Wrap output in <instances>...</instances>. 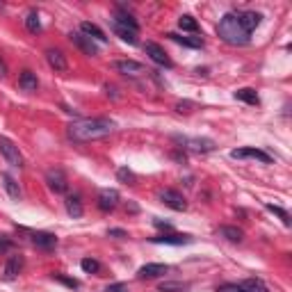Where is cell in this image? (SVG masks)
<instances>
[{"label": "cell", "instance_id": "obj_1", "mask_svg": "<svg viewBox=\"0 0 292 292\" xmlns=\"http://www.w3.org/2000/svg\"><path fill=\"white\" fill-rule=\"evenodd\" d=\"M114 130V121L110 119H78L68 123L66 135L73 141H94L100 137H107Z\"/></svg>", "mask_w": 292, "mask_h": 292}, {"label": "cell", "instance_id": "obj_2", "mask_svg": "<svg viewBox=\"0 0 292 292\" xmlns=\"http://www.w3.org/2000/svg\"><path fill=\"white\" fill-rule=\"evenodd\" d=\"M217 34L222 36V41H226V44H231V46H246L251 41L249 32L242 27L237 14H233V12L222 16V21H219V25H217Z\"/></svg>", "mask_w": 292, "mask_h": 292}, {"label": "cell", "instance_id": "obj_3", "mask_svg": "<svg viewBox=\"0 0 292 292\" xmlns=\"http://www.w3.org/2000/svg\"><path fill=\"white\" fill-rule=\"evenodd\" d=\"M173 141L180 144V149H190V151H194V153H210V151H214V141L205 139V137H180V135H173Z\"/></svg>", "mask_w": 292, "mask_h": 292}, {"label": "cell", "instance_id": "obj_4", "mask_svg": "<svg viewBox=\"0 0 292 292\" xmlns=\"http://www.w3.org/2000/svg\"><path fill=\"white\" fill-rule=\"evenodd\" d=\"M112 66H114V71H119L121 76H130V78H139V76L151 73L144 64L135 62V59H119V62H114Z\"/></svg>", "mask_w": 292, "mask_h": 292}, {"label": "cell", "instance_id": "obj_5", "mask_svg": "<svg viewBox=\"0 0 292 292\" xmlns=\"http://www.w3.org/2000/svg\"><path fill=\"white\" fill-rule=\"evenodd\" d=\"M144 53L149 55V57L153 59L155 64H160V66H164V68H171V66H173L171 57H169V55L164 53L162 46H158L155 41H146V44H144Z\"/></svg>", "mask_w": 292, "mask_h": 292}, {"label": "cell", "instance_id": "obj_6", "mask_svg": "<svg viewBox=\"0 0 292 292\" xmlns=\"http://www.w3.org/2000/svg\"><path fill=\"white\" fill-rule=\"evenodd\" d=\"M0 153L5 155V160H7L12 167H23V155L18 153V146H14L12 139H7V137H0Z\"/></svg>", "mask_w": 292, "mask_h": 292}, {"label": "cell", "instance_id": "obj_7", "mask_svg": "<svg viewBox=\"0 0 292 292\" xmlns=\"http://www.w3.org/2000/svg\"><path fill=\"white\" fill-rule=\"evenodd\" d=\"M68 39H71V44L76 46V48H80L82 53L89 55V57H96V55H98V46H96V41L89 39V36H85L82 32H71Z\"/></svg>", "mask_w": 292, "mask_h": 292}, {"label": "cell", "instance_id": "obj_8", "mask_svg": "<svg viewBox=\"0 0 292 292\" xmlns=\"http://www.w3.org/2000/svg\"><path fill=\"white\" fill-rule=\"evenodd\" d=\"M160 201H162L164 205H169L171 210H176V212L187 210L185 196H182L180 192H176V190H162V192H160Z\"/></svg>", "mask_w": 292, "mask_h": 292}, {"label": "cell", "instance_id": "obj_9", "mask_svg": "<svg viewBox=\"0 0 292 292\" xmlns=\"http://www.w3.org/2000/svg\"><path fill=\"white\" fill-rule=\"evenodd\" d=\"M46 182H48V187L55 194H64V192L68 190L66 176H64L62 169H48V171H46Z\"/></svg>", "mask_w": 292, "mask_h": 292}, {"label": "cell", "instance_id": "obj_10", "mask_svg": "<svg viewBox=\"0 0 292 292\" xmlns=\"http://www.w3.org/2000/svg\"><path fill=\"white\" fill-rule=\"evenodd\" d=\"M119 201H121V196H119L117 190H100L96 205H98V210H103V212H112L119 205Z\"/></svg>", "mask_w": 292, "mask_h": 292}, {"label": "cell", "instance_id": "obj_11", "mask_svg": "<svg viewBox=\"0 0 292 292\" xmlns=\"http://www.w3.org/2000/svg\"><path fill=\"white\" fill-rule=\"evenodd\" d=\"M23 265H25V258H23L21 253L9 256V260L5 263V269H3V278H5V281H14V278L21 274Z\"/></svg>", "mask_w": 292, "mask_h": 292}, {"label": "cell", "instance_id": "obj_12", "mask_svg": "<svg viewBox=\"0 0 292 292\" xmlns=\"http://www.w3.org/2000/svg\"><path fill=\"white\" fill-rule=\"evenodd\" d=\"M231 158H233V160L251 158V160H258V162H263V164H269V162H272V158H269L265 151H260V149H235V151H231Z\"/></svg>", "mask_w": 292, "mask_h": 292}, {"label": "cell", "instance_id": "obj_13", "mask_svg": "<svg viewBox=\"0 0 292 292\" xmlns=\"http://www.w3.org/2000/svg\"><path fill=\"white\" fill-rule=\"evenodd\" d=\"M151 242H155V244H173V246H180V244H190V242H194V237L180 235V233H162V235L151 237Z\"/></svg>", "mask_w": 292, "mask_h": 292}, {"label": "cell", "instance_id": "obj_14", "mask_svg": "<svg viewBox=\"0 0 292 292\" xmlns=\"http://www.w3.org/2000/svg\"><path fill=\"white\" fill-rule=\"evenodd\" d=\"M32 237V244L36 246V249H44V251H50L57 246V237L53 235V233H46V231H36V233H30Z\"/></svg>", "mask_w": 292, "mask_h": 292}, {"label": "cell", "instance_id": "obj_15", "mask_svg": "<svg viewBox=\"0 0 292 292\" xmlns=\"http://www.w3.org/2000/svg\"><path fill=\"white\" fill-rule=\"evenodd\" d=\"M169 272V265H162V263H146L137 269V278H158L162 274Z\"/></svg>", "mask_w": 292, "mask_h": 292}, {"label": "cell", "instance_id": "obj_16", "mask_svg": "<svg viewBox=\"0 0 292 292\" xmlns=\"http://www.w3.org/2000/svg\"><path fill=\"white\" fill-rule=\"evenodd\" d=\"M46 62L50 64V68H55V71H66V57H64L62 50L57 48H48L46 50Z\"/></svg>", "mask_w": 292, "mask_h": 292}, {"label": "cell", "instance_id": "obj_17", "mask_svg": "<svg viewBox=\"0 0 292 292\" xmlns=\"http://www.w3.org/2000/svg\"><path fill=\"white\" fill-rule=\"evenodd\" d=\"M237 18H240L242 27H244V30L251 34V32L260 25V18H263V16H260L258 12H240V14H237Z\"/></svg>", "mask_w": 292, "mask_h": 292}, {"label": "cell", "instance_id": "obj_18", "mask_svg": "<svg viewBox=\"0 0 292 292\" xmlns=\"http://www.w3.org/2000/svg\"><path fill=\"white\" fill-rule=\"evenodd\" d=\"M64 205H66V212L71 214L73 219L82 217V212H85V208H82V201H80V196H78V194H68L66 201H64Z\"/></svg>", "mask_w": 292, "mask_h": 292}, {"label": "cell", "instance_id": "obj_19", "mask_svg": "<svg viewBox=\"0 0 292 292\" xmlns=\"http://www.w3.org/2000/svg\"><path fill=\"white\" fill-rule=\"evenodd\" d=\"M112 21H117V23H121V25L130 27L132 32H139V23H137L135 18H132L130 14H128L123 7H117V14H114V18H112Z\"/></svg>", "mask_w": 292, "mask_h": 292}, {"label": "cell", "instance_id": "obj_20", "mask_svg": "<svg viewBox=\"0 0 292 292\" xmlns=\"http://www.w3.org/2000/svg\"><path fill=\"white\" fill-rule=\"evenodd\" d=\"M110 25H112V30L117 32V36H121L123 41H128L130 46H135V44H137V32H132L130 27L121 25V23H117V21H110Z\"/></svg>", "mask_w": 292, "mask_h": 292}, {"label": "cell", "instance_id": "obj_21", "mask_svg": "<svg viewBox=\"0 0 292 292\" xmlns=\"http://www.w3.org/2000/svg\"><path fill=\"white\" fill-rule=\"evenodd\" d=\"M18 87H21L23 91H36V87H39V80H36V73L32 71H23L21 78H18Z\"/></svg>", "mask_w": 292, "mask_h": 292}, {"label": "cell", "instance_id": "obj_22", "mask_svg": "<svg viewBox=\"0 0 292 292\" xmlns=\"http://www.w3.org/2000/svg\"><path fill=\"white\" fill-rule=\"evenodd\" d=\"M80 32L85 36H89V39H98V41H107V36H105V32L100 30L98 25H94V23H89V21H85V23H80Z\"/></svg>", "mask_w": 292, "mask_h": 292}, {"label": "cell", "instance_id": "obj_23", "mask_svg": "<svg viewBox=\"0 0 292 292\" xmlns=\"http://www.w3.org/2000/svg\"><path fill=\"white\" fill-rule=\"evenodd\" d=\"M167 36L171 41H176V44L187 46V48H201V46H203V39H201V36H182V34H176V32H169Z\"/></svg>", "mask_w": 292, "mask_h": 292}, {"label": "cell", "instance_id": "obj_24", "mask_svg": "<svg viewBox=\"0 0 292 292\" xmlns=\"http://www.w3.org/2000/svg\"><path fill=\"white\" fill-rule=\"evenodd\" d=\"M0 180H3V187L7 190L9 199H14V201L21 199V187H18V182L14 180V178L9 176V173H3V176H0Z\"/></svg>", "mask_w": 292, "mask_h": 292}, {"label": "cell", "instance_id": "obj_25", "mask_svg": "<svg viewBox=\"0 0 292 292\" xmlns=\"http://www.w3.org/2000/svg\"><path fill=\"white\" fill-rule=\"evenodd\" d=\"M219 235L226 237L228 242H242L244 240V231L237 226H219Z\"/></svg>", "mask_w": 292, "mask_h": 292}, {"label": "cell", "instance_id": "obj_26", "mask_svg": "<svg viewBox=\"0 0 292 292\" xmlns=\"http://www.w3.org/2000/svg\"><path fill=\"white\" fill-rule=\"evenodd\" d=\"M240 292H269V290L260 278H246V281L240 283Z\"/></svg>", "mask_w": 292, "mask_h": 292}, {"label": "cell", "instance_id": "obj_27", "mask_svg": "<svg viewBox=\"0 0 292 292\" xmlns=\"http://www.w3.org/2000/svg\"><path fill=\"white\" fill-rule=\"evenodd\" d=\"M233 96H235L237 100H244V103H249V105H258L260 103L258 94H256L253 89H249V87H244V89H237Z\"/></svg>", "mask_w": 292, "mask_h": 292}, {"label": "cell", "instance_id": "obj_28", "mask_svg": "<svg viewBox=\"0 0 292 292\" xmlns=\"http://www.w3.org/2000/svg\"><path fill=\"white\" fill-rule=\"evenodd\" d=\"M178 27H180L182 32H194V34L201 30V27H199V23H196L192 16H187V14H185V16H180V18H178Z\"/></svg>", "mask_w": 292, "mask_h": 292}, {"label": "cell", "instance_id": "obj_29", "mask_svg": "<svg viewBox=\"0 0 292 292\" xmlns=\"http://www.w3.org/2000/svg\"><path fill=\"white\" fill-rule=\"evenodd\" d=\"M160 292H185L187 290V283H178V281H162L158 285Z\"/></svg>", "mask_w": 292, "mask_h": 292}, {"label": "cell", "instance_id": "obj_30", "mask_svg": "<svg viewBox=\"0 0 292 292\" xmlns=\"http://www.w3.org/2000/svg\"><path fill=\"white\" fill-rule=\"evenodd\" d=\"M117 180L123 182V185H137V176H135V173H132L128 167H121V169H119V171H117Z\"/></svg>", "mask_w": 292, "mask_h": 292}, {"label": "cell", "instance_id": "obj_31", "mask_svg": "<svg viewBox=\"0 0 292 292\" xmlns=\"http://www.w3.org/2000/svg\"><path fill=\"white\" fill-rule=\"evenodd\" d=\"M25 27L32 32V34H36V32H41V21H39V14H36V12H27V16H25Z\"/></svg>", "mask_w": 292, "mask_h": 292}, {"label": "cell", "instance_id": "obj_32", "mask_svg": "<svg viewBox=\"0 0 292 292\" xmlns=\"http://www.w3.org/2000/svg\"><path fill=\"white\" fill-rule=\"evenodd\" d=\"M265 208H267V210H269V212H274V214H276V217H278V219H281V222H283V224H285V226H290V224H292V219H290V212H287V210H283V208H281V205H274V203H267V205H265Z\"/></svg>", "mask_w": 292, "mask_h": 292}, {"label": "cell", "instance_id": "obj_33", "mask_svg": "<svg viewBox=\"0 0 292 292\" xmlns=\"http://www.w3.org/2000/svg\"><path fill=\"white\" fill-rule=\"evenodd\" d=\"M80 267L85 269L87 274H98L100 272V263H98V260H94V258H85L80 263Z\"/></svg>", "mask_w": 292, "mask_h": 292}, {"label": "cell", "instance_id": "obj_34", "mask_svg": "<svg viewBox=\"0 0 292 292\" xmlns=\"http://www.w3.org/2000/svg\"><path fill=\"white\" fill-rule=\"evenodd\" d=\"M53 278L59 283H64V285L71 287V290H78V287H80V281H78V278H68V276H62V274H53Z\"/></svg>", "mask_w": 292, "mask_h": 292}, {"label": "cell", "instance_id": "obj_35", "mask_svg": "<svg viewBox=\"0 0 292 292\" xmlns=\"http://www.w3.org/2000/svg\"><path fill=\"white\" fill-rule=\"evenodd\" d=\"M194 107H196V105L190 103V100H180V103H176V110H178L180 114H190Z\"/></svg>", "mask_w": 292, "mask_h": 292}, {"label": "cell", "instance_id": "obj_36", "mask_svg": "<svg viewBox=\"0 0 292 292\" xmlns=\"http://www.w3.org/2000/svg\"><path fill=\"white\" fill-rule=\"evenodd\" d=\"M217 292H240V285H235V283H224V285L217 287Z\"/></svg>", "mask_w": 292, "mask_h": 292}, {"label": "cell", "instance_id": "obj_37", "mask_svg": "<svg viewBox=\"0 0 292 292\" xmlns=\"http://www.w3.org/2000/svg\"><path fill=\"white\" fill-rule=\"evenodd\" d=\"M14 246V242L7 235H0V251H9Z\"/></svg>", "mask_w": 292, "mask_h": 292}, {"label": "cell", "instance_id": "obj_38", "mask_svg": "<svg viewBox=\"0 0 292 292\" xmlns=\"http://www.w3.org/2000/svg\"><path fill=\"white\" fill-rule=\"evenodd\" d=\"M153 226L160 228V231H171V224H169V222H162V219H158V217L153 219Z\"/></svg>", "mask_w": 292, "mask_h": 292}, {"label": "cell", "instance_id": "obj_39", "mask_svg": "<svg viewBox=\"0 0 292 292\" xmlns=\"http://www.w3.org/2000/svg\"><path fill=\"white\" fill-rule=\"evenodd\" d=\"M107 235H110V237H119V240H121V237H128V233L123 231V228H110Z\"/></svg>", "mask_w": 292, "mask_h": 292}, {"label": "cell", "instance_id": "obj_40", "mask_svg": "<svg viewBox=\"0 0 292 292\" xmlns=\"http://www.w3.org/2000/svg\"><path fill=\"white\" fill-rule=\"evenodd\" d=\"M107 292H126V285L123 283H114V285L107 287Z\"/></svg>", "mask_w": 292, "mask_h": 292}, {"label": "cell", "instance_id": "obj_41", "mask_svg": "<svg viewBox=\"0 0 292 292\" xmlns=\"http://www.w3.org/2000/svg\"><path fill=\"white\" fill-rule=\"evenodd\" d=\"M173 160H178V162L185 164V153H178V151H176V153H173Z\"/></svg>", "mask_w": 292, "mask_h": 292}, {"label": "cell", "instance_id": "obj_42", "mask_svg": "<svg viewBox=\"0 0 292 292\" xmlns=\"http://www.w3.org/2000/svg\"><path fill=\"white\" fill-rule=\"evenodd\" d=\"M5 73H7V68H5V62L0 59V76H5Z\"/></svg>", "mask_w": 292, "mask_h": 292}]
</instances>
